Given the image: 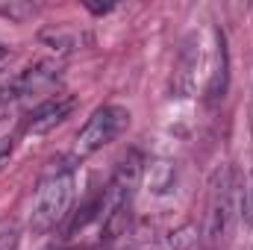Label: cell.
<instances>
[{"label": "cell", "instance_id": "obj_1", "mask_svg": "<svg viewBox=\"0 0 253 250\" xmlns=\"http://www.w3.org/2000/svg\"><path fill=\"white\" fill-rule=\"evenodd\" d=\"M141 183V159L135 153H129L124 162L118 165V171L112 174L109 186L103 188L100 203H97V221H100V236L103 239H115L126 227L129 209H132V197L135 188Z\"/></svg>", "mask_w": 253, "mask_h": 250}, {"label": "cell", "instance_id": "obj_2", "mask_svg": "<svg viewBox=\"0 0 253 250\" xmlns=\"http://www.w3.org/2000/svg\"><path fill=\"white\" fill-rule=\"evenodd\" d=\"M74 200V165H53L36 188L30 224L36 233H50L71 209Z\"/></svg>", "mask_w": 253, "mask_h": 250}, {"label": "cell", "instance_id": "obj_3", "mask_svg": "<svg viewBox=\"0 0 253 250\" xmlns=\"http://www.w3.org/2000/svg\"><path fill=\"white\" fill-rule=\"evenodd\" d=\"M129 124V112L124 106H115V103H106V106H97L88 121L83 124V129L77 132L74 138V147H71V162H83L88 159L91 153L103 150L106 144H112Z\"/></svg>", "mask_w": 253, "mask_h": 250}, {"label": "cell", "instance_id": "obj_4", "mask_svg": "<svg viewBox=\"0 0 253 250\" xmlns=\"http://www.w3.org/2000/svg\"><path fill=\"white\" fill-rule=\"evenodd\" d=\"M230 218H233V171L224 168L212 186L209 194V215H206V236L212 242H218L227 227H230Z\"/></svg>", "mask_w": 253, "mask_h": 250}, {"label": "cell", "instance_id": "obj_5", "mask_svg": "<svg viewBox=\"0 0 253 250\" xmlns=\"http://www.w3.org/2000/svg\"><path fill=\"white\" fill-rule=\"evenodd\" d=\"M77 109V97L74 94H50L47 100H42L24 121L27 135H44L50 129L62 124L65 118H71V112Z\"/></svg>", "mask_w": 253, "mask_h": 250}, {"label": "cell", "instance_id": "obj_6", "mask_svg": "<svg viewBox=\"0 0 253 250\" xmlns=\"http://www.w3.org/2000/svg\"><path fill=\"white\" fill-rule=\"evenodd\" d=\"M59 83V65L56 62H36L30 68H24L9 85L3 97H30V94H42L50 91Z\"/></svg>", "mask_w": 253, "mask_h": 250}, {"label": "cell", "instance_id": "obj_7", "mask_svg": "<svg viewBox=\"0 0 253 250\" xmlns=\"http://www.w3.org/2000/svg\"><path fill=\"white\" fill-rule=\"evenodd\" d=\"M42 42L50 44V47L59 50V53H71V50H83V47L91 42V36L83 33L80 27L56 24V27H50V30H42Z\"/></svg>", "mask_w": 253, "mask_h": 250}, {"label": "cell", "instance_id": "obj_8", "mask_svg": "<svg viewBox=\"0 0 253 250\" xmlns=\"http://www.w3.org/2000/svg\"><path fill=\"white\" fill-rule=\"evenodd\" d=\"M227 42H224V33H215V65L209 71V83H206V97L209 100H218L224 97L227 91Z\"/></svg>", "mask_w": 253, "mask_h": 250}, {"label": "cell", "instance_id": "obj_9", "mask_svg": "<svg viewBox=\"0 0 253 250\" xmlns=\"http://www.w3.org/2000/svg\"><path fill=\"white\" fill-rule=\"evenodd\" d=\"M12 150H15V138H12V135H3V138H0V171H3L6 162L12 159Z\"/></svg>", "mask_w": 253, "mask_h": 250}, {"label": "cell", "instance_id": "obj_10", "mask_svg": "<svg viewBox=\"0 0 253 250\" xmlns=\"http://www.w3.org/2000/svg\"><path fill=\"white\" fill-rule=\"evenodd\" d=\"M85 9H88V12H94V15H106V12H112L115 6H112V3H106V6H94V3H85Z\"/></svg>", "mask_w": 253, "mask_h": 250}, {"label": "cell", "instance_id": "obj_11", "mask_svg": "<svg viewBox=\"0 0 253 250\" xmlns=\"http://www.w3.org/2000/svg\"><path fill=\"white\" fill-rule=\"evenodd\" d=\"M245 215H248V221L253 224V188H251V197H248V209H245Z\"/></svg>", "mask_w": 253, "mask_h": 250}, {"label": "cell", "instance_id": "obj_12", "mask_svg": "<svg viewBox=\"0 0 253 250\" xmlns=\"http://www.w3.org/2000/svg\"><path fill=\"white\" fill-rule=\"evenodd\" d=\"M135 250H165L159 242H150V245H141V248H135Z\"/></svg>", "mask_w": 253, "mask_h": 250}, {"label": "cell", "instance_id": "obj_13", "mask_svg": "<svg viewBox=\"0 0 253 250\" xmlns=\"http://www.w3.org/2000/svg\"><path fill=\"white\" fill-rule=\"evenodd\" d=\"M3 59H6V47L0 44V62H3Z\"/></svg>", "mask_w": 253, "mask_h": 250}]
</instances>
